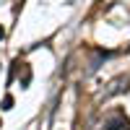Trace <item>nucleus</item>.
I'll return each mask as SVG.
<instances>
[{
    "label": "nucleus",
    "mask_w": 130,
    "mask_h": 130,
    "mask_svg": "<svg viewBox=\"0 0 130 130\" xmlns=\"http://www.w3.org/2000/svg\"><path fill=\"white\" fill-rule=\"evenodd\" d=\"M107 130H130V120L125 115H115L107 120Z\"/></svg>",
    "instance_id": "1"
},
{
    "label": "nucleus",
    "mask_w": 130,
    "mask_h": 130,
    "mask_svg": "<svg viewBox=\"0 0 130 130\" xmlns=\"http://www.w3.org/2000/svg\"><path fill=\"white\" fill-rule=\"evenodd\" d=\"M10 104H13V99H10V96H5V102H3V109H10Z\"/></svg>",
    "instance_id": "2"
},
{
    "label": "nucleus",
    "mask_w": 130,
    "mask_h": 130,
    "mask_svg": "<svg viewBox=\"0 0 130 130\" xmlns=\"http://www.w3.org/2000/svg\"><path fill=\"white\" fill-rule=\"evenodd\" d=\"M0 39H3V29H0Z\"/></svg>",
    "instance_id": "3"
}]
</instances>
